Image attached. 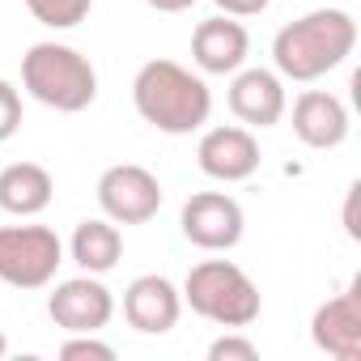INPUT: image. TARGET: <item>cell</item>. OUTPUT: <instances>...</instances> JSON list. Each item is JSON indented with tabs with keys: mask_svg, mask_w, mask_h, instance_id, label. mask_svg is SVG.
<instances>
[{
	"mask_svg": "<svg viewBox=\"0 0 361 361\" xmlns=\"http://www.w3.org/2000/svg\"><path fill=\"white\" fill-rule=\"evenodd\" d=\"M310 340L319 353H327L336 361H361V276L344 293L314 306Z\"/></svg>",
	"mask_w": 361,
	"mask_h": 361,
	"instance_id": "9c48e42d",
	"label": "cell"
},
{
	"mask_svg": "<svg viewBox=\"0 0 361 361\" xmlns=\"http://www.w3.org/2000/svg\"><path fill=\"white\" fill-rule=\"evenodd\" d=\"M98 209L106 221L115 226H145L157 217L161 209V183L157 174L136 166V161H119V166H106L98 174Z\"/></svg>",
	"mask_w": 361,
	"mask_h": 361,
	"instance_id": "8992f818",
	"label": "cell"
},
{
	"mask_svg": "<svg viewBox=\"0 0 361 361\" xmlns=\"http://www.w3.org/2000/svg\"><path fill=\"white\" fill-rule=\"evenodd\" d=\"M178 293H183V302L200 319H209L217 327H234V331L251 327L259 319V310H264L259 285L234 259H200L188 272V281H183Z\"/></svg>",
	"mask_w": 361,
	"mask_h": 361,
	"instance_id": "277c9868",
	"label": "cell"
},
{
	"mask_svg": "<svg viewBox=\"0 0 361 361\" xmlns=\"http://www.w3.org/2000/svg\"><path fill=\"white\" fill-rule=\"evenodd\" d=\"M213 5H217L226 18H259L272 0H213Z\"/></svg>",
	"mask_w": 361,
	"mask_h": 361,
	"instance_id": "44dd1931",
	"label": "cell"
},
{
	"mask_svg": "<svg viewBox=\"0 0 361 361\" xmlns=\"http://www.w3.org/2000/svg\"><path fill=\"white\" fill-rule=\"evenodd\" d=\"M18 128H22V94H18L13 81L0 77V145L13 140Z\"/></svg>",
	"mask_w": 361,
	"mask_h": 361,
	"instance_id": "ffe728a7",
	"label": "cell"
},
{
	"mask_svg": "<svg viewBox=\"0 0 361 361\" xmlns=\"http://www.w3.org/2000/svg\"><path fill=\"white\" fill-rule=\"evenodd\" d=\"M22 5L30 9L35 22H43L47 30H73L90 18L94 0H22Z\"/></svg>",
	"mask_w": 361,
	"mask_h": 361,
	"instance_id": "e0dca14e",
	"label": "cell"
},
{
	"mask_svg": "<svg viewBox=\"0 0 361 361\" xmlns=\"http://www.w3.org/2000/svg\"><path fill=\"white\" fill-rule=\"evenodd\" d=\"M5 353H9V336H5V331H0V357H5Z\"/></svg>",
	"mask_w": 361,
	"mask_h": 361,
	"instance_id": "cb8c5ba5",
	"label": "cell"
},
{
	"mask_svg": "<svg viewBox=\"0 0 361 361\" xmlns=\"http://www.w3.org/2000/svg\"><path fill=\"white\" fill-rule=\"evenodd\" d=\"M178 314H183V293L157 272H145L123 289V319L140 336H166L178 323Z\"/></svg>",
	"mask_w": 361,
	"mask_h": 361,
	"instance_id": "7c38bea8",
	"label": "cell"
},
{
	"mask_svg": "<svg viewBox=\"0 0 361 361\" xmlns=\"http://www.w3.org/2000/svg\"><path fill=\"white\" fill-rule=\"evenodd\" d=\"M47 314L68 336H77V331H102L115 319V293L94 272H81V276H68V281H60L51 289Z\"/></svg>",
	"mask_w": 361,
	"mask_h": 361,
	"instance_id": "ba28073f",
	"label": "cell"
},
{
	"mask_svg": "<svg viewBox=\"0 0 361 361\" xmlns=\"http://www.w3.org/2000/svg\"><path fill=\"white\" fill-rule=\"evenodd\" d=\"M68 255L81 272H94V276H106L119 259H123V234L115 221L106 217H85L77 230H73V243H68Z\"/></svg>",
	"mask_w": 361,
	"mask_h": 361,
	"instance_id": "2e32d148",
	"label": "cell"
},
{
	"mask_svg": "<svg viewBox=\"0 0 361 361\" xmlns=\"http://www.w3.org/2000/svg\"><path fill=\"white\" fill-rule=\"evenodd\" d=\"M196 161L209 178H217V183H243V178H251L259 170V140L251 128L243 123H217L200 136L196 145Z\"/></svg>",
	"mask_w": 361,
	"mask_h": 361,
	"instance_id": "30bf717a",
	"label": "cell"
},
{
	"mask_svg": "<svg viewBox=\"0 0 361 361\" xmlns=\"http://www.w3.org/2000/svg\"><path fill=\"white\" fill-rule=\"evenodd\" d=\"M285 77L272 68H238L230 81V111L243 128H276L285 119Z\"/></svg>",
	"mask_w": 361,
	"mask_h": 361,
	"instance_id": "8fae6325",
	"label": "cell"
},
{
	"mask_svg": "<svg viewBox=\"0 0 361 361\" xmlns=\"http://www.w3.org/2000/svg\"><path fill=\"white\" fill-rule=\"evenodd\" d=\"M255 357H259L255 340H247V336L234 331V327H226V336H217V340L209 344V361H255Z\"/></svg>",
	"mask_w": 361,
	"mask_h": 361,
	"instance_id": "d6986e66",
	"label": "cell"
},
{
	"mask_svg": "<svg viewBox=\"0 0 361 361\" xmlns=\"http://www.w3.org/2000/svg\"><path fill=\"white\" fill-rule=\"evenodd\" d=\"M60 361H115V348L98 340V331H77L60 344Z\"/></svg>",
	"mask_w": 361,
	"mask_h": 361,
	"instance_id": "ac0fdd59",
	"label": "cell"
},
{
	"mask_svg": "<svg viewBox=\"0 0 361 361\" xmlns=\"http://www.w3.org/2000/svg\"><path fill=\"white\" fill-rule=\"evenodd\" d=\"M247 56H251V35L238 18L217 13V18L200 22L192 35V60L209 77H234L247 64Z\"/></svg>",
	"mask_w": 361,
	"mask_h": 361,
	"instance_id": "4fadbf2b",
	"label": "cell"
},
{
	"mask_svg": "<svg viewBox=\"0 0 361 361\" xmlns=\"http://www.w3.org/2000/svg\"><path fill=\"white\" fill-rule=\"evenodd\" d=\"M357 200H361V183H353L348 196H344V234H348L353 243L361 238V226H357Z\"/></svg>",
	"mask_w": 361,
	"mask_h": 361,
	"instance_id": "7402d4cb",
	"label": "cell"
},
{
	"mask_svg": "<svg viewBox=\"0 0 361 361\" xmlns=\"http://www.w3.org/2000/svg\"><path fill=\"white\" fill-rule=\"evenodd\" d=\"M132 106L149 128L166 136H188L209 123L213 90L204 85L200 73L174 64V60H149L132 77Z\"/></svg>",
	"mask_w": 361,
	"mask_h": 361,
	"instance_id": "6da1fadb",
	"label": "cell"
},
{
	"mask_svg": "<svg viewBox=\"0 0 361 361\" xmlns=\"http://www.w3.org/2000/svg\"><path fill=\"white\" fill-rule=\"evenodd\" d=\"M357 47V22L344 9H310L281 26L272 39V64L285 81H319L340 68Z\"/></svg>",
	"mask_w": 361,
	"mask_h": 361,
	"instance_id": "7a4b0ae2",
	"label": "cell"
},
{
	"mask_svg": "<svg viewBox=\"0 0 361 361\" xmlns=\"http://www.w3.org/2000/svg\"><path fill=\"white\" fill-rule=\"evenodd\" d=\"M56 200V178L39 161H13L0 170V209L9 217H39Z\"/></svg>",
	"mask_w": 361,
	"mask_h": 361,
	"instance_id": "9a60e30c",
	"label": "cell"
},
{
	"mask_svg": "<svg viewBox=\"0 0 361 361\" xmlns=\"http://www.w3.org/2000/svg\"><path fill=\"white\" fill-rule=\"evenodd\" d=\"M293 136L306 149H340L348 140V106L327 90H306L293 102Z\"/></svg>",
	"mask_w": 361,
	"mask_h": 361,
	"instance_id": "5bb4252c",
	"label": "cell"
},
{
	"mask_svg": "<svg viewBox=\"0 0 361 361\" xmlns=\"http://www.w3.org/2000/svg\"><path fill=\"white\" fill-rule=\"evenodd\" d=\"M22 90L60 115H81L98 98V73L68 43H35L22 56Z\"/></svg>",
	"mask_w": 361,
	"mask_h": 361,
	"instance_id": "3957f363",
	"label": "cell"
},
{
	"mask_svg": "<svg viewBox=\"0 0 361 361\" xmlns=\"http://www.w3.org/2000/svg\"><path fill=\"white\" fill-rule=\"evenodd\" d=\"M178 230L200 251H234L243 243L247 213L226 192H196L183 204V213H178Z\"/></svg>",
	"mask_w": 361,
	"mask_h": 361,
	"instance_id": "52a82bcc",
	"label": "cell"
},
{
	"mask_svg": "<svg viewBox=\"0 0 361 361\" xmlns=\"http://www.w3.org/2000/svg\"><path fill=\"white\" fill-rule=\"evenodd\" d=\"M64 264V243L51 226H0V281L13 289H47Z\"/></svg>",
	"mask_w": 361,
	"mask_h": 361,
	"instance_id": "5b68a950",
	"label": "cell"
},
{
	"mask_svg": "<svg viewBox=\"0 0 361 361\" xmlns=\"http://www.w3.org/2000/svg\"><path fill=\"white\" fill-rule=\"evenodd\" d=\"M149 9H157V13H188L196 0H145Z\"/></svg>",
	"mask_w": 361,
	"mask_h": 361,
	"instance_id": "603a6c76",
	"label": "cell"
}]
</instances>
